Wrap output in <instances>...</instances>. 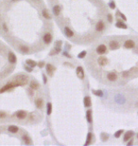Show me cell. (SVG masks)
<instances>
[{
    "label": "cell",
    "mask_w": 138,
    "mask_h": 146,
    "mask_svg": "<svg viewBox=\"0 0 138 146\" xmlns=\"http://www.w3.org/2000/svg\"><path fill=\"white\" fill-rule=\"evenodd\" d=\"M96 51H97V53H98V55H103V54H105L106 51H107V46H106L105 45H103V44L98 45V46H97Z\"/></svg>",
    "instance_id": "obj_1"
},
{
    "label": "cell",
    "mask_w": 138,
    "mask_h": 146,
    "mask_svg": "<svg viewBox=\"0 0 138 146\" xmlns=\"http://www.w3.org/2000/svg\"><path fill=\"white\" fill-rule=\"evenodd\" d=\"M76 73H77V76L80 80H83L84 79V70H83V67L82 66H78L76 68Z\"/></svg>",
    "instance_id": "obj_2"
},
{
    "label": "cell",
    "mask_w": 138,
    "mask_h": 146,
    "mask_svg": "<svg viewBox=\"0 0 138 146\" xmlns=\"http://www.w3.org/2000/svg\"><path fill=\"white\" fill-rule=\"evenodd\" d=\"M27 115H28L27 112L24 111V110H19V111H17V112L15 113V117H16L17 119H26Z\"/></svg>",
    "instance_id": "obj_3"
},
{
    "label": "cell",
    "mask_w": 138,
    "mask_h": 146,
    "mask_svg": "<svg viewBox=\"0 0 138 146\" xmlns=\"http://www.w3.org/2000/svg\"><path fill=\"white\" fill-rule=\"evenodd\" d=\"M105 28V24L102 20H99L98 23H97V25H96V31H98V32H101Z\"/></svg>",
    "instance_id": "obj_4"
},
{
    "label": "cell",
    "mask_w": 138,
    "mask_h": 146,
    "mask_svg": "<svg viewBox=\"0 0 138 146\" xmlns=\"http://www.w3.org/2000/svg\"><path fill=\"white\" fill-rule=\"evenodd\" d=\"M107 79H108L110 82L116 81V79H117L116 73V72H109V73H107Z\"/></svg>",
    "instance_id": "obj_5"
},
{
    "label": "cell",
    "mask_w": 138,
    "mask_h": 146,
    "mask_svg": "<svg viewBox=\"0 0 138 146\" xmlns=\"http://www.w3.org/2000/svg\"><path fill=\"white\" fill-rule=\"evenodd\" d=\"M43 40H44V44L48 45V44H50V43H51V41H52V35H51L49 32L45 33V34L44 35V37H43Z\"/></svg>",
    "instance_id": "obj_6"
},
{
    "label": "cell",
    "mask_w": 138,
    "mask_h": 146,
    "mask_svg": "<svg viewBox=\"0 0 138 146\" xmlns=\"http://www.w3.org/2000/svg\"><path fill=\"white\" fill-rule=\"evenodd\" d=\"M135 46V43L133 40H126L125 43H124V47L126 48H133Z\"/></svg>",
    "instance_id": "obj_7"
},
{
    "label": "cell",
    "mask_w": 138,
    "mask_h": 146,
    "mask_svg": "<svg viewBox=\"0 0 138 146\" xmlns=\"http://www.w3.org/2000/svg\"><path fill=\"white\" fill-rule=\"evenodd\" d=\"M98 64L100 66H104V65H106L108 64V59L106 57H104V56H100L98 59Z\"/></svg>",
    "instance_id": "obj_8"
},
{
    "label": "cell",
    "mask_w": 138,
    "mask_h": 146,
    "mask_svg": "<svg viewBox=\"0 0 138 146\" xmlns=\"http://www.w3.org/2000/svg\"><path fill=\"white\" fill-rule=\"evenodd\" d=\"M109 46L111 47V50H116V48L119 47V43L114 41V40H112L109 43Z\"/></svg>",
    "instance_id": "obj_9"
},
{
    "label": "cell",
    "mask_w": 138,
    "mask_h": 146,
    "mask_svg": "<svg viewBox=\"0 0 138 146\" xmlns=\"http://www.w3.org/2000/svg\"><path fill=\"white\" fill-rule=\"evenodd\" d=\"M64 34H65L67 37L71 38V37H73V36H74V31H73L70 28L65 27V28H64Z\"/></svg>",
    "instance_id": "obj_10"
},
{
    "label": "cell",
    "mask_w": 138,
    "mask_h": 146,
    "mask_svg": "<svg viewBox=\"0 0 138 146\" xmlns=\"http://www.w3.org/2000/svg\"><path fill=\"white\" fill-rule=\"evenodd\" d=\"M13 86H17V85H15V84H8V85H6L5 86H3L1 89H0V93L5 92V91H7V90H10V89L12 88Z\"/></svg>",
    "instance_id": "obj_11"
},
{
    "label": "cell",
    "mask_w": 138,
    "mask_h": 146,
    "mask_svg": "<svg viewBox=\"0 0 138 146\" xmlns=\"http://www.w3.org/2000/svg\"><path fill=\"white\" fill-rule=\"evenodd\" d=\"M45 68H47V72L48 73L49 75H52L54 70H55V67L51 64H47V65H45Z\"/></svg>",
    "instance_id": "obj_12"
},
{
    "label": "cell",
    "mask_w": 138,
    "mask_h": 146,
    "mask_svg": "<svg viewBox=\"0 0 138 146\" xmlns=\"http://www.w3.org/2000/svg\"><path fill=\"white\" fill-rule=\"evenodd\" d=\"M8 60H9V62H10L11 64H15L16 61H17L16 56H15L14 53H12V52H10V53H9V55H8Z\"/></svg>",
    "instance_id": "obj_13"
},
{
    "label": "cell",
    "mask_w": 138,
    "mask_h": 146,
    "mask_svg": "<svg viewBox=\"0 0 138 146\" xmlns=\"http://www.w3.org/2000/svg\"><path fill=\"white\" fill-rule=\"evenodd\" d=\"M134 135V133L132 132V131H128V132H126L125 133V135H124V141H128V140H130L131 138H132V136Z\"/></svg>",
    "instance_id": "obj_14"
},
{
    "label": "cell",
    "mask_w": 138,
    "mask_h": 146,
    "mask_svg": "<svg viewBox=\"0 0 138 146\" xmlns=\"http://www.w3.org/2000/svg\"><path fill=\"white\" fill-rule=\"evenodd\" d=\"M83 104H84V106H85V107H90V106H91L92 102H91V98H90L89 96L84 97V99H83Z\"/></svg>",
    "instance_id": "obj_15"
},
{
    "label": "cell",
    "mask_w": 138,
    "mask_h": 146,
    "mask_svg": "<svg viewBox=\"0 0 138 146\" xmlns=\"http://www.w3.org/2000/svg\"><path fill=\"white\" fill-rule=\"evenodd\" d=\"M52 12H53V13H54V15H55V16H59V15H60V13H61V8H60V6H59V5L54 6V7H53Z\"/></svg>",
    "instance_id": "obj_16"
},
{
    "label": "cell",
    "mask_w": 138,
    "mask_h": 146,
    "mask_svg": "<svg viewBox=\"0 0 138 146\" xmlns=\"http://www.w3.org/2000/svg\"><path fill=\"white\" fill-rule=\"evenodd\" d=\"M22 139H23V141H24L27 145H29V144H31L32 143V141H31V139H30V138L29 137V136H27V135H24L22 137Z\"/></svg>",
    "instance_id": "obj_17"
},
{
    "label": "cell",
    "mask_w": 138,
    "mask_h": 146,
    "mask_svg": "<svg viewBox=\"0 0 138 146\" xmlns=\"http://www.w3.org/2000/svg\"><path fill=\"white\" fill-rule=\"evenodd\" d=\"M35 105H36L37 108L42 109V108H43V105H44V101H43L42 99H37V100L35 101Z\"/></svg>",
    "instance_id": "obj_18"
},
{
    "label": "cell",
    "mask_w": 138,
    "mask_h": 146,
    "mask_svg": "<svg viewBox=\"0 0 138 146\" xmlns=\"http://www.w3.org/2000/svg\"><path fill=\"white\" fill-rule=\"evenodd\" d=\"M8 131L11 132V133H12V134H15V133H17L19 131V128L17 126H15V125H11V126H9Z\"/></svg>",
    "instance_id": "obj_19"
},
{
    "label": "cell",
    "mask_w": 138,
    "mask_h": 146,
    "mask_svg": "<svg viewBox=\"0 0 138 146\" xmlns=\"http://www.w3.org/2000/svg\"><path fill=\"white\" fill-rule=\"evenodd\" d=\"M29 86H30L31 89L35 90V89H38L39 88V84L37 82H35V81H31L30 84H29Z\"/></svg>",
    "instance_id": "obj_20"
},
{
    "label": "cell",
    "mask_w": 138,
    "mask_h": 146,
    "mask_svg": "<svg viewBox=\"0 0 138 146\" xmlns=\"http://www.w3.org/2000/svg\"><path fill=\"white\" fill-rule=\"evenodd\" d=\"M42 14H43V16L45 18V19H50L51 18V16H50V14H49V12H47V10H45V9H44L43 11H42Z\"/></svg>",
    "instance_id": "obj_21"
},
{
    "label": "cell",
    "mask_w": 138,
    "mask_h": 146,
    "mask_svg": "<svg viewBox=\"0 0 138 146\" xmlns=\"http://www.w3.org/2000/svg\"><path fill=\"white\" fill-rule=\"evenodd\" d=\"M116 28H119V29H124V30H126V29L128 28L127 25H126V24H124L123 22H116Z\"/></svg>",
    "instance_id": "obj_22"
},
{
    "label": "cell",
    "mask_w": 138,
    "mask_h": 146,
    "mask_svg": "<svg viewBox=\"0 0 138 146\" xmlns=\"http://www.w3.org/2000/svg\"><path fill=\"white\" fill-rule=\"evenodd\" d=\"M26 63H27V65H29L30 67H35L36 65H37V63L35 62V61H33V60H27L26 61Z\"/></svg>",
    "instance_id": "obj_23"
},
{
    "label": "cell",
    "mask_w": 138,
    "mask_h": 146,
    "mask_svg": "<svg viewBox=\"0 0 138 146\" xmlns=\"http://www.w3.org/2000/svg\"><path fill=\"white\" fill-rule=\"evenodd\" d=\"M20 51L23 52V53H28L29 51V48L28 46H20Z\"/></svg>",
    "instance_id": "obj_24"
},
{
    "label": "cell",
    "mask_w": 138,
    "mask_h": 146,
    "mask_svg": "<svg viewBox=\"0 0 138 146\" xmlns=\"http://www.w3.org/2000/svg\"><path fill=\"white\" fill-rule=\"evenodd\" d=\"M51 112H52V104L47 103V115H50Z\"/></svg>",
    "instance_id": "obj_25"
},
{
    "label": "cell",
    "mask_w": 138,
    "mask_h": 146,
    "mask_svg": "<svg viewBox=\"0 0 138 146\" xmlns=\"http://www.w3.org/2000/svg\"><path fill=\"white\" fill-rule=\"evenodd\" d=\"M86 118H87L88 123H92V111L91 110H88L86 112Z\"/></svg>",
    "instance_id": "obj_26"
},
{
    "label": "cell",
    "mask_w": 138,
    "mask_h": 146,
    "mask_svg": "<svg viewBox=\"0 0 138 146\" xmlns=\"http://www.w3.org/2000/svg\"><path fill=\"white\" fill-rule=\"evenodd\" d=\"M93 93L96 96H98V97H102L103 96V92L101 90H93Z\"/></svg>",
    "instance_id": "obj_27"
},
{
    "label": "cell",
    "mask_w": 138,
    "mask_h": 146,
    "mask_svg": "<svg viewBox=\"0 0 138 146\" xmlns=\"http://www.w3.org/2000/svg\"><path fill=\"white\" fill-rule=\"evenodd\" d=\"M86 54H87V52H86L85 50H83V51H81L80 53H79V55H78V58H80V59H81V58H84Z\"/></svg>",
    "instance_id": "obj_28"
},
{
    "label": "cell",
    "mask_w": 138,
    "mask_h": 146,
    "mask_svg": "<svg viewBox=\"0 0 138 146\" xmlns=\"http://www.w3.org/2000/svg\"><path fill=\"white\" fill-rule=\"evenodd\" d=\"M91 139H92V134L89 133V134H88V137H87V141L85 142V145H88V144L91 142Z\"/></svg>",
    "instance_id": "obj_29"
},
{
    "label": "cell",
    "mask_w": 138,
    "mask_h": 146,
    "mask_svg": "<svg viewBox=\"0 0 138 146\" xmlns=\"http://www.w3.org/2000/svg\"><path fill=\"white\" fill-rule=\"evenodd\" d=\"M123 132H124L123 130H118V131H117V132H116V134H114V137H116V138H119V137L121 136V134H122Z\"/></svg>",
    "instance_id": "obj_30"
},
{
    "label": "cell",
    "mask_w": 138,
    "mask_h": 146,
    "mask_svg": "<svg viewBox=\"0 0 138 146\" xmlns=\"http://www.w3.org/2000/svg\"><path fill=\"white\" fill-rule=\"evenodd\" d=\"M109 6H110V8H112V9H114L116 8V5H114V2H110V4H109Z\"/></svg>",
    "instance_id": "obj_31"
},
{
    "label": "cell",
    "mask_w": 138,
    "mask_h": 146,
    "mask_svg": "<svg viewBox=\"0 0 138 146\" xmlns=\"http://www.w3.org/2000/svg\"><path fill=\"white\" fill-rule=\"evenodd\" d=\"M107 19H108V21L111 23L112 21H113V17H112V14H108V16H107Z\"/></svg>",
    "instance_id": "obj_32"
},
{
    "label": "cell",
    "mask_w": 138,
    "mask_h": 146,
    "mask_svg": "<svg viewBox=\"0 0 138 146\" xmlns=\"http://www.w3.org/2000/svg\"><path fill=\"white\" fill-rule=\"evenodd\" d=\"M5 117H6V113H4V112H0V119L5 118Z\"/></svg>",
    "instance_id": "obj_33"
},
{
    "label": "cell",
    "mask_w": 138,
    "mask_h": 146,
    "mask_svg": "<svg viewBox=\"0 0 138 146\" xmlns=\"http://www.w3.org/2000/svg\"><path fill=\"white\" fill-rule=\"evenodd\" d=\"M132 143H133V140H132V138H131V139H130V141L128 142V146H131V145H132Z\"/></svg>",
    "instance_id": "obj_34"
},
{
    "label": "cell",
    "mask_w": 138,
    "mask_h": 146,
    "mask_svg": "<svg viewBox=\"0 0 138 146\" xmlns=\"http://www.w3.org/2000/svg\"><path fill=\"white\" fill-rule=\"evenodd\" d=\"M43 78H44V84H47V77H45V75H43Z\"/></svg>",
    "instance_id": "obj_35"
},
{
    "label": "cell",
    "mask_w": 138,
    "mask_h": 146,
    "mask_svg": "<svg viewBox=\"0 0 138 146\" xmlns=\"http://www.w3.org/2000/svg\"><path fill=\"white\" fill-rule=\"evenodd\" d=\"M38 65H39V67H43V66L44 65V64L43 62H41V63H39V64H38Z\"/></svg>",
    "instance_id": "obj_36"
},
{
    "label": "cell",
    "mask_w": 138,
    "mask_h": 146,
    "mask_svg": "<svg viewBox=\"0 0 138 146\" xmlns=\"http://www.w3.org/2000/svg\"><path fill=\"white\" fill-rule=\"evenodd\" d=\"M3 28H4V31H8V28H7V26H6V24H3Z\"/></svg>",
    "instance_id": "obj_37"
},
{
    "label": "cell",
    "mask_w": 138,
    "mask_h": 146,
    "mask_svg": "<svg viewBox=\"0 0 138 146\" xmlns=\"http://www.w3.org/2000/svg\"><path fill=\"white\" fill-rule=\"evenodd\" d=\"M32 67H26V69H27V71H29V72H31L32 71V69H31Z\"/></svg>",
    "instance_id": "obj_38"
},
{
    "label": "cell",
    "mask_w": 138,
    "mask_h": 146,
    "mask_svg": "<svg viewBox=\"0 0 138 146\" xmlns=\"http://www.w3.org/2000/svg\"><path fill=\"white\" fill-rule=\"evenodd\" d=\"M119 14H120V16H121V17H122V18H123V19H124V20H126V19H127V18H126V17H125V15H123V14H122V13H119Z\"/></svg>",
    "instance_id": "obj_39"
},
{
    "label": "cell",
    "mask_w": 138,
    "mask_h": 146,
    "mask_svg": "<svg viewBox=\"0 0 138 146\" xmlns=\"http://www.w3.org/2000/svg\"><path fill=\"white\" fill-rule=\"evenodd\" d=\"M63 55H64V56H66V57H69V58H70V57H71L70 55H68V54H67L66 52H63Z\"/></svg>",
    "instance_id": "obj_40"
},
{
    "label": "cell",
    "mask_w": 138,
    "mask_h": 146,
    "mask_svg": "<svg viewBox=\"0 0 138 146\" xmlns=\"http://www.w3.org/2000/svg\"><path fill=\"white\" fill-rule=\"evenodd\" d=\"M137 138H138V134H137Z\"/></svg>",
    "instance_id": "obj_41"
}]
</instances>
